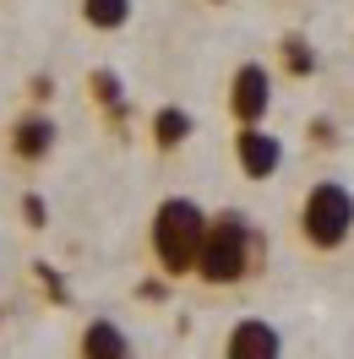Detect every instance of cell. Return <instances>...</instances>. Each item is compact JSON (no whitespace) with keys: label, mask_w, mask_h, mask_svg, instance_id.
Masks as SVG:
<instances>
[{"label":"cell","mask_w":354,"mask_h":359,"mask_svg":"<svg viewBox=\"0 0 354 359\" xmlns=\"http://www.w3.org/2000/svg\"><path fill=\"white\" fill-rule=\"evenodd\" d=\"M235 169L245 180H273L284 169V142L267 126H235Z\"/></svg>","instance_id":"cell-6"},{"label":"cell","mask_w":354,"mask_h":359,"mask_svg":"<svg viewBox=\"0 0 354 359\" xmlns=\"http://www.w3.org/2000/svg\"><path fill=\"white\" fill-rule=\"evenodd\" d=\"M0 321H6V305H0Z\"/></svg>","instance_id":"cell-19"},{"label":"cell","mask_w":354,"mask_h":359,"mask_svg":"<svg viewBox=\"0 0 354 359\" xmlns=\"http://www.w3.org/2000/svg\"><path fill=\"white\" fill-rule=\"evenodd\" d=\"M88 98H93V109L110 120V131H126V120H131V98H126L120 71L93 66V71H88Z\"/></svg>","instance_id":"cell-9"},{"label":"cell","mask_w":354,"mask_h":359,"mask_svg":"<svg viewBox=\"0 0 354 359\" xmlns=\"http://www.w3.org/2000/svg\"><path fill=\"white\" fill-rule=\"evenodd\" d=\"M164 294H169V278H164V272H158V278H142V283H136V299H164Z\"/></svg>","instance_id":"cell-17"},{"label":"cell","mask_w":354,"mask_h":359,"mask_svg":"<svg viewBox=\"0 0 354 359\" xmlns=\"http://www.w3.org/2000/svg\"><path fill=\"white\" fill-rule=\"evenodd\" d=\"M207 6H229V0H207Z\"/></svg>","instance_id":"cell-18"},{"label":"cell","mask_w":354,"mask_h":359,"mask_svg":"<svg viewBox=\"0 0 354 359\" xmlns=\"http://www.w3.org/2000/svg\"><path fill=\"white\" fill-rule=\"evenodd\" d=\"M17 212H22L27 234H44V229H49V202L39 196V191H17Z\"/></svg>","instance_id":"cell-13"},{"label":"cell","mask_w":354,"mask_h":359,"mask_svg":"<svg viewBox=\"0 0 354 359\" xmlns=\"http://www.w3.org/2000/svg\"><path fill=\"white\" fill-rule=\"evenodd\" d=\"M267 109H273V71L262 60H240L235 76H229V114H235V126H262Z\"/></svg>","instance_id":"cell-5"},{"label":"cell","mask_w":354,"mask_h":359,"mask_svg":"<svg viewBox=\"0 0 354 359\" xmlns=\"http://www.w3.org/2000/svg\"><path fill=\"white\" fill-rule=\"evenodd\" d=\"M33 278H39V289H44L49 299H55V305H66V299H71V289H66V278H60V272L49 267V262H33Z\"/></svg>","instance_id":"cell-14"},{"label":"cell","mask_w":354,"mask_h":359,"mask_svg":"<svg viewBox=\"0 0 354 359\" xmlns=\"http://www.w3.org/2000/svg\"><path fill=\"white\" fill-rule=\"evenodd\" d=\"M49 98H55V76H49V71H33V76H27V104L44 109Z\"/></svg>","instance_id":"cell-15"},{"label":"cell","mask_w":354,"mask_h":359,"mask_svg":"<svg viewBox=\"0 0 354 359\" xmlns=\"http://www.w3.org/2000/svg\"><path fill=\"white\" fill-rule=\"evenodd\" d=\"M267 267V234L240 207H223V212H207V240H202L197 256V278L202 289H240V283H256Z\"/></svg>","instance_id":"cell-1"},{"label":"cell","mask_w":354,"mask_h":359,"mask_svg":"<svg viewBox=\"0 0 354 359\" xmlns=\"http://www.w3.org/2000/svg\"><path fill=\"white\" fill-rule=\"evenodd\" d=\"M278 66H284L289 76H300V82H306V76H316L322 55L310 49V39H306V33H284V39H278Z\"/></svg>","instance_id":"cell-11"},{"label":"cell","mask_w":354,"mask_h":359,"mask_svg":"<svg viewBox=\"0 0 354 359\" xmlns=\"http://www.w3.org/2000/svg\"><path fill=\"white\" fill-rule=\"evenodd\" d=\"M60 147V126L49 120L44 109H22L11 126H6V158L17 169H44Z\"/></svg>","instance_id":"cell-4"},{"label":"cell","mask_w":354,"mask_h":359,"mask_svg":"<svg viewBox=\"0 0 354 359\" xmlns=\"http://www.w3.org/2000/svg\"><path fill=\"white\" fill-rule=\"evenodd\" d=\"M294 229L306 250L316 256H332L354 240V191L343 180H316L306 196H300V212H294Z\"/></svg>","instance_id":"cell-3"},{"label":"cell","mask_w":354,"mask_h":359,"mask_svg":"<svg viewBox=\"0 0 354 359\" xmlns=\"http://www.w3.org/2000/svg\"><path fill=\"white\" fill-rule=\"evenodd\" d=\"M223 359H284V332L262 316H240L223 332Z\"/></svg>","instance_id":"cell-7"},{"label":"cell","mask_w":354,"mask_h":359,"mask_svg":"<svg viewBox=\"0 0 354 359\" xmlns=\"http://www.w3.org/2000/svg\"><path fill=\"white\" fill-rule=\"evenodd\" d=\"M136 0H82V22L93 33H120V27L131 22Z\"/></svg>","instance_id":"cell-12"},{"label":"cell","mask_w":354,"mask_h":359,"mask_svg":"<svg viewBox=\"0 0 354 359\" xmlns=\"http://www.w3.org/2000/svg\"><path fill=\"white\" fill-rule=\"evenodd\" d=\"M148 136H153L158 153H180L197 136V120H191V109H180V104H158L153 120H148Z\"/></svg>","instance_id":"cell-10"},{"label":"cell","mask_w":354,"mask_h":359,"mask_svg":"<svg viewBox=\"0 0 354 359\" xmlns=\"http://www.w3.org/2000/svg\"><path fill=\"white\" fill-rule=\"evenodd\" d=\"M202 240H207V207L191 202V196H164L148 218V256H153V272H164L169 283L191 278L202 256Z\"/></svg>","instance_id":"cell-2"},{"label":"cell","mask_w":354,"mask_h":359,"mask_svg":"<svg viewBox=\"0 0 354 359\" xmlns=\"http://www.w3.org/2000/svg\"><path fill=\"white\" fill-rule=\"evenodd\" d=\"M71 359H136V343H131V332H126L120 321H110V316H93V321H82Z\"/></svg>","instance_id":"cell-8"},{"label":"cell","mask_w":354,"mask_h":359,"mask_svg":"<svg viewBox=\"0 0 354 359\" xmlns=\"http://www.w3.org/2000/svg\"><path fill=\"white\" fill-rule=\"evenodd\" d=\"M306 136H310V147H338V126H332L327 114H316L306 126Z\"/></svg>","instance_id":"cell-16"}]
</instances>
